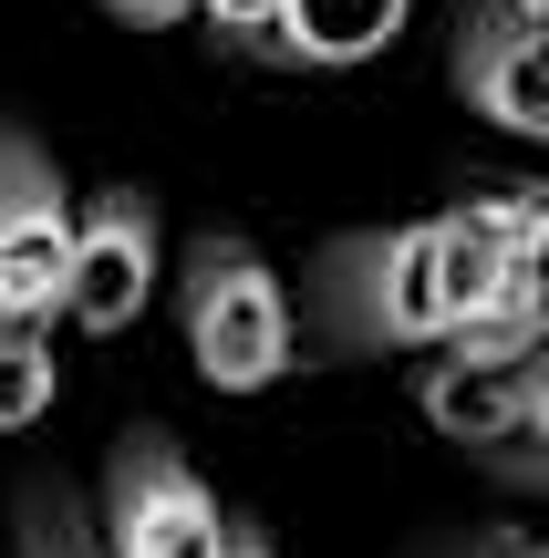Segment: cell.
<instances>
[{
	"label": "cell",
	"mask_w": 549,
	"mask_h": 558,
	"mask_svg": "<svg viewBox=\"0 0 549 558\" xmlns=\"http://www.w3.org/2000/svg\"><path fill=\"white\" fill-rule=\"evenodd\" d=\"M187 352L218 393H260L290 373V290L270 279L260 248L207 239L187 259Z\"/></svg>",
	"instance_id": "1"
},
{
	"label": "cell",
	"mask_w": 549,
	"mask_h": 558,
	"mask_svg": "<svg viewBox=\"0 0 549 558\" xmlns=\"http://www.w3.org/2000/svg\"><path fill=\"white\" fill-rule=\"evenodd\" d=\"M332 320H343L353 352L394 341H446L456 331V300H446V248H435V218L426 228H394V239H363V248H332Z\"/></svg>",
	"instance_id": "2"
},
{
	"label": "cell",
	"mask_w": 549,
	"mask_h": 558,
	"mask_svg": "<svg viewBox=\"0 0 549 558\" xmlns=\"http://www.w3.org/2000/svg\"><path fill=\"white\" fill-rule=\"evenodd\" d=\"M73 259V197L21 124H0V320H52Z\"/></svg>",
	"instance_id": "3"
},
{
	"label": "cell",
	"mask_w": 549,
	"mask_h": 558,
	"mask_svg": "<svg viewBox=\"0 0 549 558\" xmlns=\"http://www.w3.org/2000/svg\"><path fill=\"white\" fill-rule=\"evenodd\" d=\"M145 300H156V207L94 197L73 218V259H62V320L73 331H124Z\"/></svg>",
	"instance_id": "4"
},
{
	"label": "cell",
	"mask_w": 549,
	"mask_h": 558,
	"mask_svg": "<svg viewBox=\"0 0 549 558\" xmlns=\"http://www.w3.org/2000/svg\"><path fill=\"white\" fill-rule=\"evenodd\" d=\"M218 538H228V518L187 476V456L135 435L115 456V558H218Z\"/></svg>",
	"instance_id": "5"
},
{
	"label": "cell",
	"mask_w": 549,
	"mask_h": 558,
	"mask_svg": "<svg viewBox=\"0 0 549 558\" xmlns=\"http://www.w3.org/2000/svg\"><path fill=\"white\" fill-rule=\"evenodd\" d=\"M456 83H467L477 114H498L509 135L549 145V11H467L456 41Z\"/></svg>",
	"instance_id": "6"
},
{
	"label": "cell",
	"mask_w": 549,
	"mask_h": 558,
	"mask_svg": "<svg viewBox=\"0 0 549 558\" xmlns=\"http://www.w3.org/2000/svg\"><path fill=\"white\" fill-rule=\"evenodd\" d=\"M529 352H498V341L456 331V352L426 373V424L456 435V445H509L518 424H529Z\"/></svg>",
	"instance_id": "7"
},
{
	"label": "cell",
	"mask_w": 549,
	"mask_h": 558,
	"mask_svg": "<svg viewBox=\"0 0 549 558\" xmlns=\"http://www.w3.org/2000/svg\"><path fill=\"white\" fill-rule=\"evenodd\" d=\"M415 0H281L270 11V32H281V52L301 62H373L394 32H405Z\"/></svg>",
	"instance_id": "8"
},
{
	"label": "cell",
	"mask_w": 549,
	"mask_h": 558,
	"mask_svg": "<svg viewBox=\"0 0 549 558\" xmlns=\"http://www.w3.org/2000/svg\"><path fill=\"white\" fill-rule=\"evenodd\" d=\"M52 414V341H41V320H0V424H41Z\"/></svg>",
	"instance_id": "9"
},
{
	"label": "cell",
	"mask_w": 549,
	"mask_h": 558,
	"mask_svg": "<svg viewBox=\"0 0 549 558\" xmlns=\"http://www.w3.org/2000/svg\"><path fill=\"white\" fill-rule=\"evenodd\" d=\"M21 558H94V538H83V518L62 497H32V527H21Z\"/></svg>",
	"instance_id": "10"
},
{
	"label": "cell",
	"mask_w": 549,
	"mask_h": 558,
	"mask_svg": "<svg viewBox=\"0 0 549 558\" xmlns=\"http://www.w3.org/2000/svg\"><path fill=\"white\" fill-rule=\"evenodd\" d=\"M115 21H135V32H177V21H198V0H104Z\"/></svg>",
	"instance_id": "11"
},
{
	"label": "cell",
	"mask_w": 549,
	"mask_h": 558,
	"mask_svg": "<svg viewBox=\"0 0 549 558\" xmlns=\"http://www.w3.org/2000/svg\"><path fill=\"white\" fill-rule=\"evenodd\" d=\"M207 21H218V32H270V11H281V0H198Z\"/></svg>",
	"instance_id": "12"
},
{
	"label": "cell",
	"mask_w": 549,
	"mask_h": 558,
	"mask_svg": "<svg viewBox=\"0 0 549 558\" xmlns=\"http://www.w3.org/2000/svg\"><path fill=\"white\" fill-rule=\"evenodd\" d=\"M518 435H539V445H549V341L529 352V424H518Z\"/></svg>",
	"instance_id": "13"
},
{
	"label": "cell",
	"mask_w": 549,
	"mask_h": 558,
	"mask_svg": "<svg viewBox=\"0 0 549 558\" xmlns=\"http://www.w3.org/2000/svg\"><path fill=\"white\" fill-rule=\"evenodd\" d=\"M218 558H270V538H260V527H228V538H218Z\"/></svg>",
	"instance_id": "14"
},
{
	"label": "cell",
	"mask_w": 549,
	"mask_h": 558,
	"mask_svg": "<svg viewBox=\"0 0 549 558\" xmlns=\"http://www.w3.org/2000/svg\"><path fill=\"white\" fill-rule=\"evenodd\" d=\"M488 558H549V538H488Z\"/></svg>",
	"instance_id": "15"
},
{
	"label": "cell",
	"mask_w": 549,
	"mask_h": 558,
	"mask_svg": "<svg viewBox=\"0 0 549 558\" xmlns=\"http://www.w3.org/2000/svg\"><path fill=\"white\" fill-rule=\"evenodd\" d=\"M518 11H549V0H518Z\"/></svg>",
	"instance_id": "16"
}]
</instances>
